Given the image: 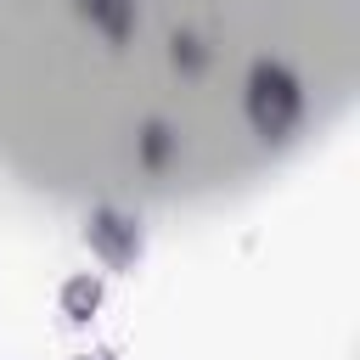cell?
I'll list each match as a JSON object with an SVG mask.
<instances>
[{"label":"cell","instance_id":"6da1fadb","mask_svg":"<svg viewBox=\"0 0 360 360\" xmlns=\"http://www.w3.org/2000/svg\"><path fill=\"white\" fill-rule=\"evenodd\" d=\"M248 124L264 135V141H281L298 118H304V90H298V79L287 73V68H276V62H259L253 73H248Z\"/></svg>","mask_w":360,"mask_h":360},{"label":"cell","instance_id":"7a4b0ae2","mask_svg":"<svg viewBox=\"0 0 360 360\" xmlns=\"http://www.w3.org/2000/svg\"><path fill=\"white\" fill-rule=\"evenodd\" d=\"M84 242L107 270H129L141 259V219L124 208H90L84 214Z\"/></svg>","mask_w":360,"mask_h":360},{"label":"cell","instance_id":"3957f363","mask_svg":"<svg viewBox=\"0 0 360 360\" xmlns=\"http://www.w3.org/2000/svg\"><path fill=\"white\" fill-rule=\"evenodd\" d=\"M79 11L112 39V45H124L129 34H135V22H141V11H135V0H79Z\"/></svg>","mask_w":360,"mask_h":360},{"label":"cell","instance_id":"277c9868","mask_svg":"<svg viewBox=\"0 0 360 360\" xmlns=\"http://www.w3.org/2000/svg\"><path fill=\"white\" fill-rule=\"evenodd\" d=\"M56 304H62V315H68L73 326H84V321L101 309V276H90V270L68 276V281H62V292H56Z\"/></svg>","mask_w":360,"mask_h":360},{"label":"cell","instance_id":"5b68a950","mask_svg":"<svg viewBox=\"0 0 360 360\" xmlns=\"http://www.w3.org/2000/svg\"><path fill=\"white\" fill-rule=\"evenodd\" d=\"M169 152H174V135H169L163 124H152V129L141 135V163H146V169H163Z\"/></svg>","mask_w":360,"mask_h":360},{"label":"cell","instance_id":"8992f818","mask_svg":"<svg viewBox=\"0 0 360 360\" xmlns=\"http://www.w3.org/2000/svg\"><path fill=\"white\" fill-rule=\"evenodd\" d=\"M174 62H180L186 73H202V62H208V56H202V45H197L191 34H174Z\"/></svg>","mask_w":360,"mask_h":360},{"label":"cell","instance_id":"52a82bcc","mask_svg":"<svg viewBox=\"0 0 360 360\" xmlns=\"http://www.w3.org/2000/svg\"><path fill=\"white\" fill-rule=\"evenodd\" d=\"M84 360H112V354H107V349H96V354H84Z\"/></svg>","mask_w":360,"mask_h":360}]
</instances>
